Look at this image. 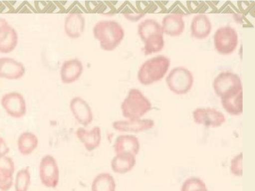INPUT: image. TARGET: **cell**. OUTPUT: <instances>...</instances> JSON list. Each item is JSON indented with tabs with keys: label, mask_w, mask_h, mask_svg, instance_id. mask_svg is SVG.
Listing matches in <instances>:
<instances>
[{
	"label": "cell",
	"mask_w": 255,
	"mask_h": 191,
	"mask_svg": "<svg viewBox=\"0 0 255 191\" xmlns=\"http://www.w3.org/2000/svg\"><path fill=\"white\" fill-rule=\"evenodd\" d=\"M93 33L94 37L99 41L101 48L107 51L115 50L125 36L122 26L113 20L98 22L93 27Z\"/></svg>",
	"instance_id": "1"
},
{
	"label": "cell",
	"mask_w": 255,
	"mask_h": 191,
	"mask_svg": "<svg viewBox=\"0 0 255 191\" xmlns=\"http://www.w3.org/2000/svg\"><path fill=\"white\" fill-rule=\"evenodd\" d=\"M170 60L163 55L148 59L140 66L137 79L143 85L147 86L161 80L167 72Z\"/></svg>",
	"instance_id": "2"
},
{
	"label": "cell",
	"mask_w": 255,
	"mask_h": 191,
	"mask_svg": "<svg viewBox=\"0 0 255 191\" xmlns=\"http://www.w3.org/2000/svg\"><path fill=\"white\" fill-rule=\"evenodd\" d=\"M123 116L127 119L141 118L152 108L149 100L138 89L129 90L121 106Z\"/></svg>",
	"instance_id": "3"
},
{
	"label": "cell",
	"mask_w": 255,
	"mask_h": 191,
	"mask_svg": "<svg viewBox=\"0 0 255 191\" xmlns=\"http://www.w3.org/2000/svg\"><path fill=\"white\" fill-rule=\"evenodd\" d=\"M168 89L173 93L185 95L192 89L194 77L192 72L183 66H178L172 69L165 79Z\"/></svg>",
	"instance_id": "4"
},
{
	"label": "cell",
	"mask_w": 255,
	"mask_h": 191,
	"mask_svg": "<svg viewBox=\"0 0 255 191\" xmlns=\"http://www.w3.org/2000/svg\"><path fill=\"white\" fill-rule=\"evenodd\" d=\"M213 88L215 94L221 98L233 96L243 91L240 77L229 71L219 74L213 81Z\"/></svg>",
	"instance_id": "5"
},
{
	"label": "cell",
	"mask_w": 255,
	"mask_h": 191,
	"mask_svg": "<svg viewBox=\"0 0 255 191\" xmlns=\"http://www.w3.org/2000/svg\"><path fill=\"white\" fill-rule=\"evenodd\" d=\"M238 44L237 31L230 26L219 28L214 35V44L216 51L222 55L232 53Z\"/></svg>",
	"instance_id": "6"
},
{
	"label": "cell",
	"mask_w": 255,
	"mask_h": 191,
	"mask_svg": "<svg viewBox=\"0 0 255 191\" xmlns=\"http://www.w3.org/2000/svg\"><path fill=\"white\" fill-rule=\"evenodd\" d=\"M39 178L41 184L48 188H55L58 185L60 173L56 159L47 154L41 159L39 167Z\"/></svg>",
	"instance_id": "7"
},
{
	"label": "cell",
	"mask_w": 255,
	"mask_h": 191,
	"mask_svg": "<svg viewBox=\"0 0 255 191\" xmlns=\"http://www.w3.org/2000/svg\"><path fill=\"white\" fill-rule=\"evenodd\" d=\"M2 107L10 117L20 118L26 113V104L23 96L18 92H9L3 95L0 100Z\"/></svg>",
	"instance_id": "8"
},
{
	"label": "cell",
	"mask_w": 255,
	"mask_h": 191,
	"mask_svg": "<svg viewBox=\"0 0 255 191\" xmlns=\"http://www.w3.org/2000/svg\"><path fill=\"white\" fill-rule=\"evenodd\" d=\"M194 121L208 127H218L225 121L224 114L214 108H197L192 112Z\"/></svg>",
	"instance_id": "9"
},
{
	"label": "cell",
	"mask_w": 255,
	"mask_h": 191,
	"mask_svg": "<svg viewBox=\"0 0 255 191\" xmlns=\"http://www.w3.org/2000/svg\"><path fill=\"white\" fill-rule=\"evenodd\" d=\"M69 108L75 120L83 127L88 126L93 122L92 109L82 97L75 96L72 98L69 103Z\"/></svg>",
	"instance_id": "10"
},
{
	"label": "cell",
	"mask_w": 255,
	"mask_h": 191,
	"mask_svg": "<svg viewBox=\"0 0 255 191\" xmlns=\"http://www.w3.org/2000/svg\"><path fill=\"white\" fill-rule=\"evenodd\" d=\"M154 122L149 118L120 120L112 123L113 128L116 131L125 133H139L151 129Z\"/></svg>",
	"instance_id": "11"
},
{
	"label": "cell",
	"mask_w": 255,
	"mask_h": 191,
	"mask_svg": "<svg viewBox=\"0 0 255 191\" xmlns=\"http://www.w3.org/2000/svg\"><path fill=\"white\" fill-rule=\"evenodd\" d=\"M77 138L89 152L97 149L102 141V130L100 126H95L90 130L84 127L78 128L75 132Z\"/></svg>",
	"instance_id": "12"
},
{
	"label": "cell",
	"mask_w": 255,
	"mask_h": 191,
	"mask_svg": "<svg viewBox=\"0 0 255 191\" xmlns=\"http://www.w3.org/2000/svg\"><path fill=\"white\" fill-rule=\"evenodd\" d=\"M25 73L23 64L9 57L0 58V78L8 80H17Z\"/></svg>",
	"instance_id": "13"
},
{
	"label": "cell",
	"mask_w": 255,
	"mask_h": 191,
	"mask_svg": "<svg viewBox=\"0 0 255 191\" xmlns=\"http://www.w3.org/2000/svg\"><path fill=\"white\" fill-rule=\"evenodd\" d=\"M84 67L77 58L65 61L60 68V76L64 84H71L77 81L82 74Z\"/></svg>",
	"instance_id": "14"
},
{
	"label": "cell",
	"mask_w": 255,
	"mask_h": 191,
	"mask_svg": "<svg viewBox=\"0 0 255 191\" xmlns=\"http://www.w3.org/2000/svg\"><path fill=\"white\" fill-rule=\"evenodd\" d=\"M14 163L6 154H0V190L8 191L13 184Z\"/></svg>",
	"instance_id": "15"
},
{
	"label": "cell",
	"mask_w": 255,
	"mask_h": 191,
	"mask_svg": "<svg viewBox=\"0 0 255 191\" xmlns=\"http://www.w3.org/2000/svg\"><path fill=\"white\" fill-rule=\"evenodd\" d=\"M140 144L138 138L131 134H123L118 136L113 145L116 154L130 153L136 156L140 150Z\"/></svg>",
	"instance_id": "16"
},
{
	"label": "cell",
	"mask_w": 255,
	"mask_h": 191,
	"mask_svg": "<svg viewBox=\"0 0 255 191\" xmlns=\"http://www.w3.org/2000/svg\"><path fill=\"white\" fill-rule=\"evenodd\" d=\"M18 40L16 30L6 23L0 27V52L8 53L17 46Z\"/></svg>",
	"instance_id": "17"
},
{
	"label": "cell",
	"mask_w": 255,
	"mask_h": 191,
	"mask_svg": "<svg viewBox=\"0 0 255 191\" xmlns=\"http://www.w3.org/2000/svg\"><path fill=\"white\" fill-rule=\"evenodd\" d=\"M136 156L130 153L116 154L111 161L112 170L119 174H125L129 172L135 166Z\"/></svg>",
	"instance_id": "18"
},
{
	"label": "cell",
	"mask_w": 255,
	"mask_h": 191,
	"mask_svg": "<svg viewBox=\"0 0 255 191\" xmlns=\"http://www.w3.org/2000/svg\"><path fill=\"white\" fill-rule=\"evenodd\" d=\"M161 26L163 33L171 37H176L184 31L185 22L181 14H168L163 18Z\"/></svg>",
	"instance_id": "19"
},
{
	"label": "cell",
	"mask_w": 255,
	"mask_h": 191,
	"mask_svg": "<svg viewBox=\"0 0 255 191\" xmlns=\"http://www.w3.org/2000/svg\"><path fill=\"white\" fill-rule=\"evenodd\" d=\"M212 29V23L208 16L204 14H199L193 17L190 24L191 36L197 39L207 38Z\"/></svg>",
	"instance_id": "20"
},
{
	"label": "cell",
	"mask_w": 255,
	"mask_h": 191,
	"mask_svg": "<svg viewBox=\"0 0 255 191\" xmlns=\"http://www.w3.org/2000/svg\"><path fill=\"white\" fill-rule=\"evenodd\" d=\"M85 26L84 17L79 13H71L65 19L64 29L66 34L70 38H79L83 33Z\"/></svg>",
	"instance_id": "21"
},
{
	"label": "cell",
	"mask_w": 255,
	"mask_h": 191,
	"mask_svg": "<svg viewBox=\"0 0 255 191\" xmlns=\"http://www.w3.org/2000/svg\"><path fill=\"white\" fill-rule=\"evenodd\" d=\"M38 145V138L33 133L25 131L20 134L17 139V148L23 155L32 153Z\"/></svg>",
	"instance_id": "22"
},
{
	"label": "cell",
	"mask_w": 255,
	"mask_h": 191,
	"mask_svg": "<svg viewBox=\"0 0 255 191\" xmlns=\"http://www.w3.org/2000/svg\"><path fill=\"white\" fill-rule=\"evenodd\" d=\"M116 183L109 173L102 172L97 175L91 185V191H116Z\"/></svg>",
	"instance_id": "23"
},
{
	"label": "cell",
	"mask_w": 255,
	"mask_h": 191,
	"mask_svg": "<svg viewBox=\"0 0 255 191\" xmlns=\"http://www.w3.org/2000/svg\"><path fill=\"white\" fill-rule=\"evenodd\" d=\"M222 107L231 115H239L243 112V91L233 96L221 98Z\"/></svg>",
	"instance_id": "24"
},
{
	"label": "cell",
	"mask_w": 255,
	"mask_h": 191,
	"mask_svg": "<svg viewBox=\"0 0 255 191\" xmlns=\"http://www.w3.org/2000/svg\"><path fill=\"white\" fill-rule=\"evenodd\" d=\"M142 42L144 43L143 52L148 55L161 51L164 46L163 33H156L147 37Z\"/></svg>",
	"instance_id": "25"
},
{
	"label": "cell",
	"mask_w": 255,
	"mask_h": 191,
	"mask_svg": "<svg viewBox=\"0 0 255 191\" xmlns=\"http://www.w3.org/2000/svg\"><path fill=\"white\" fill-rule=\"evenodd\" d=\"M137 33L142 41L149 35L156 33H163V32L161 25L156 20L147 18L138 24Z\"/></svg>",
	"instance_id": "26"
},
{
	"label": "cell",
	"mask_w": 255,
	"mask_h": 191,
	"mask_svg": "<svg viewBox=\"0 0 255 191\" xmlns=\"http://www.w3.org/2000/svg\"><path fill=\"white\" fill-rule=\"evenodd\" d=\"M31 182L29 167L19 170L16 173L14 181L15 191H28Z\"/></svg>",
	"instance_id": "27"
},
{
	"label": "cell",
	"mask_w": 255,
	"mask_h": 191,
	"mask_svg": "<svg viewBox=\"0 0 255 191\" xmlns=\"http://www.w3.org/2000/svg\"><path fill=\"white\" fill-rule=\"evenodd\" d=\"M181 191H209L204 182L197 177L187 179L182 184Z\"/></svg>",
	"instance_id": "28"
},
{
	"label": "cell",
	"mask_w": 255,
	"mask_h": 191,
	"mask_svg": "<svg viewBox=\"0 0 255 191\" xmlns=\"http://www.w3.org/2000/svg\"><path fill=\"white\" fill-rule=\"evenodd\" d=\"M242 152L234 156L231 161L230 171L236 176H242Z\"/></svg>",
	"instance_id": "29"
},
{
	"label": "cell",
	"mask_w": 255,
	"mask_h": 191,
	"mask_svg": "<svg viewBox=\"0 0 255 191\" xmlns=\"http://www.w3.org/2000/svg\"><path fill=\"white\" fill-rule=\"evenodd\" d=\"M9 149L5 140L0 136V154H7Z\"/></svg>",
	"instance_id": "30"
},
{
	"label": "cell",
	"mask_w": 255,
	"mask_h": 191,
	"mask_svg": "<svg viewBox=\"0 0 255 191\" xmlns=\"http://www.w3.org/2000/svg\"><path fill=\"white\" fill-rule=\"evenodd\" d=\"M7 22L4 18L0 17V27Z\"/></svg>",
	"instance_id": "31"
}]
</instances>
